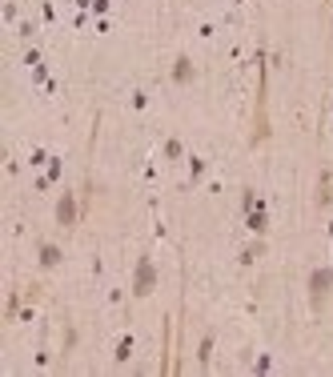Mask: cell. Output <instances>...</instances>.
Here are the masks:
<instances>
[{"label":"cell","mask_w":333,"mask_h":377,"mask_svg":"<svg viewBox=\"0 0 333 377\" xmlns=\"http://www.w3.org/2000/svg\"><path fill=\"white\" fill-rule=\"evenodd\" d=\"M149 285H153V269H149V261H144L141 277H137V293H149Z\"/></svg>","instance_id":"cell-3"},{"label":"cell","mask_w":333,"mask_h":377,"mask_svg":"<svg viewBox=\"0 0 333 377\" xmlns=\"http://www.w3.org/2000/svg\"><path fill=\"white\" fill-rule=\"evenodd\" d=\"M56 217H61V225H72V221H76V209H72V197H65V201H61V209H56Z\"/></svg>","instance_id":"cell-2"},{"label":"cell","mask_w":333,"mask_h":377,"mask_svg":"<svg viewBox=\"0 0 333 377\" xmlns=\"http://www.w3.org/2000/svg\"><path fill=\"white\" fill-rule=\"evenodd\" d=\"M333 281V277H330V273H313V309H321V301H325V285H330Z\"/></svg>","instance_id":"cell-1"}]
</instances>
